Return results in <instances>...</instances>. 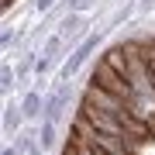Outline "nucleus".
Masks as SVG:
<instances>
[{
    "label": "nucleus",
    "mask_w": 155,
    "mask_h": 155,
    "mask_svg": "<svg viewBox=\"0 0 155 155\" xmlns=\"http://www.w3.org/2000/svg\"><path fill=\"white\" fill-rule=\"evenodd\" d=\"M69 100H72V86H69V83H59L52 93H45V114H41V121L59 124V117H62V110L69 107Z\"/></svg>",
    "instance_id": "2"
},
{
    "label": "nucleus",
    "mask_w": 155,
    "mask_h": 155,
    "mask_svg": "<svg viewBox=\"0 0 155 155\" xmlns=\"http://www.w3.org/2000/svg\"><path fill=\"white\" fill-rule=\"evenodd\" d=\"M100 41H104V31H90L86 38L79 41L76 48H72V55L66 59V66H62V79H72V76H76V72L83 69V62L97 52V45H100Z\"/></svg>",
    "instance_id": "1"
},
{
    "label": "nucleus",
    "mask_w": 155,
    "mask_h": 155,
    "mask_svg": "<svg viewBox=\"0 0 155 155\" xmlns=\"http://www.w3.org/2000/svg\"><path fill=\"white\" fill-rule=\"evenodd\" d=\"M14 86H17V72L4 62V66H0V90H4V93H11Z\"/></svg>",
    "instance_id": "6"
},
{
    "label": "nucleus",
    "mask_w": 155,
    "mask_h": 155,
    "mask_svg": "<svg viewBox=\"0 0 155 155\" xmlns=\"http://www.w3.org/2000/svg\"><path fill=\"white\" fill-rule=\"evenodd\" d=\"M38 141H41V148H45V152H48V148H55V124H52V121H41Z\"/></svg>",
    "instance_id": "5"
},
{
    "label": "nucleus",
    "mask_w": 155,
    "mask_h": 155,
    "mask_svg": "<svg viewBox=\"0 0 155 155\" xmlns=\"http://www.w3.org/2000/svg\"><path fill=\"white\" fill-rule=\"evenodd\" d=\"M21 114H24V121H41V114H45V97L38 93V90H28V93H24Z\"/></svg>",
    "instance_id": "3"
},
{
    "label": "nucleus",
    "mask_w": 155,
    "mask_h": 155,
    "mask_svg": "<svg viewBox=\"0 0 155 155\" xmlns=\"http://www.w3.org/2000/svg\"><path fill=\"white\" fill-rule=\"evenodd\" d=\"M148 7H155V0H141V4H138V11H148Z\"/></svg>",
    "instance_id": "9"
},
{
    "label": "nucleus",
    "mask_w": 155,
    "mask_h": 155,
    "mask_svg": "<svg viewBox=\"0 0 155 155\" xmlns=\"http://www.w3.org/2000/svg\"><path fill=\"white\" fill-rule=\"evenodd\" d=\"M21 121H24V114H21V107H14V104H7V107H4V138H14V134L21 131Z\"/></svg>",
    "instance_id": "4"
},
{
    "label": "nucleus",
    "mask_w": 155,
    "mask_h": 155,
    "mask_svg": "<svg viewBox=\"0 0 155 155\" xmlns=\"http://www.w3.org/2000/svg\"><path fill=\"white\" fill-rule=\"evenodd\" d=\"M0 155H21V148H17V145H4V152Z\"/></svg>",
    "instance_id": "8"
},
{
    "label": "nucleus",
    "mask_w": 155,
    "mask_h": 155,
    "mask_svg": "<svg viewBox=\"0 0 155 155\" xmlns=\"http://www.w3.org/2000/svg\"><path fill=\"white\" fill-rule=\"evenodd\" d=\"M35 7H38V14H48L55 7V0H35Z\"/></svg>",
    "instance_id": "7"
}]
</instances>
